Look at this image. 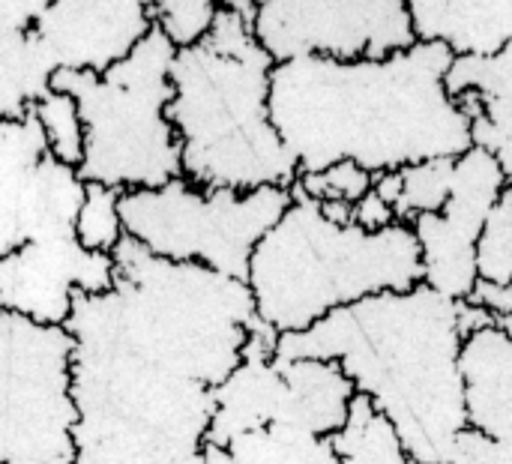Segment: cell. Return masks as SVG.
Masks as SVG:
<instances>
[{"label": "cell", "instance_id": "6da1fadb", "mask_svg": "<svg viewBox=\"0 0 512 464\" xmlns=\"http://www.w3.org/2000/svg\"><path fill=\"white\" fill-rule=\"evenodd\" d=\"M114 288L75 294V464H204L213 390L258 318L246 282L174 264L123 237Z\"/></svg>", "mask_w": 512, "mask_h": 464}, {"label": "cell", "instance_id": "7a4b0ae2", "mask_svg": "<svg viewBox=\"0 0 512 464\" xmlns=\"http://www.w3.org/2000/svg\"><path fill=\"white\" fill-rule=\"evenodd\" d=\"M453 51L417 42L387 60L300 57L270 72V120L300 174L354 162L369 174L474 147L471 117L447 93Z\"/></svg>", "mask_w": 512, "mask_h": 464}, {"label": "cell", "instance_id": "3957f363", "mask_svg": "<svg viewBox=\"0 0 512 464\" xmlns=\"http://www.w3.org/2000/svg\"><path fill=\"white\" fill-rule=\"evenodd\" d=\"M459 303L417 285L342 306L303 333H282L273 360L339 363L396 429L417 464H447L468 429Z\"/></svg>", "mask_w": 512, "mask_h": 464}, {"label": "cell", "instance_id": "277c9868", "mask_svg": "<svg viewBox=\"0 0 512 464\" xmlns=\"http://www.w3.org/2000/svg\"><path fill=\"white\" fill-rule=\"evenodd\" d=\"M273 57L231 3L213 30L171 60L168 123L183 150V177L201 189H291L300 168L270 120Z\"/></svg>", "mask_w": 512, "mask_h": 464}, {"label": "cell", "instance_id": "5b68a950", "mask_svg": "<svg viewBox=\"0 0 512 464\" xmlns=\"http://www.w3.org/2000/svg\"><path fill=\"white\" fill-rule=\"evenodd\" d=\"M246 285L264 324L279 336L303 333L342 306L423 285L420 246L402 222L384 231L333 225L291 183V207L252 252Z\"/></svg>", "mask_w": 512, "mask_h": 464}, {"label": "cell", "instance_id": "8992f818", "mask_svg": "<svg viewBox=\"0 0 512 464\" xmlns=\"http://www.w3.org/2000/svg\"><path fill=\"white\" fill-rule=\"evenodd\" d=\"M174 54L171 42L153 27L105 75L69 69L51 75V90L72 96L78 105L84 126L78 177L84 183L132 192L159 189L183 177L180 138L165 114Z\"/></svg>", "mask_w": 512, "mask_h": 464}, {"label": "cell", "instance_id": "52a82bcc", "mask_svg": "<svg viewBox=\"0 0 512 464\" xmlns=\"http://www.w3.org/2000/svg\"><path fill=\"white\" fill-rule=\"evenodd\" d=\"M291 207V189L252 192L201 189L177 177L159 189L120 192V219L129 240L174 264H201L237 282H249L258 243Z\"/></svg>", "mask_w": 512, "mask_h": 464}, {"label": "cell", "instance_id": "ba28073f", "mask_svg": "<svg viewBox=\"0 0 512 464\" xmlns=\"http://www.w3.org/2000/svg\"><path fill=\"white\" fill-rule=\"evenodd\" d=\"M72 336L0 312V464H75Z\"/></svg>", "mask_w": 512, "mask_h": 464}, {"label": "cell", "instance_id": "9c48e42d", "mask_svg": "<svg viewBox=\"0 0 512 464\" xmlns=\"http://www.w3.org/2000/svg\"><path fill=\"white\" fill-rule=\"evenodd\" d=\"M252 30L273 63L387 60L417 45L405 0H264Z\"/></svg>", "mask_w": 512, "mask_h": 464}, {"label": "cell", "instance_id": "30bf717a", "mask_svg": "<svg viewBox=\"0 0 512 464\" xmlns=\"http://www.w3.org/2000/svg\"><path fill=\"white\" fill-rule=\"evenodd\" d=\"M84 192L78 168L51 156L33 111L0 120V258L24 243L75 234Z\"/></svg>", "mask_w": 512, "mask_h": 464}, {"label": "cell", "instance_id": "8fae6325", "mask_svg": "<svg viewBox=\"0 0 512 464\" xmlns=\"http://www.w3.org/2000/svg\"><path fill=\"white\" fill-rule=\"evenodd\" d=\"M504 189L507 180L492 153L471 147L456 159L444 210L411 222L426 288L456 303L471 297L477 285V243Z\"/></svg>", "mask_w": 512, "mask_h": 464}, {"label": "cell", "instance_id": "7c38bea8", "mask_svg": "<svg viewBox=\"0 0 512 464\" xmlns=\"http://www.w3.org/2000/svg\"><path fill=\"white\" fill-rule=\"evenodd\" d=\"M114 258L87 252L75 234L24 243L0 258V312L42 327H66L75 294H108Z\"/></svg>", "mask_w": 512, "mask_h": 464}, {"label": "cell", "instance_id": "4fadbf2b", "mask_svg": "<svg viewBox=\"0 0 512 464\" xmlns=\"http://www.w3.org/2000/svg\"><path fill=\"white\" fill-rule=\"evenodd\" d=\"M153 30L141 0H57L33 24V36L57 69L105 75Z\"/></svg>", "mask_w": 512, "mask_h": 464}, {"label": "cell", "instance_id": "5bb4252c", "mask_svg": "<svg viewBox=\"0 0 512 464\" xmlns=\"http://www.w3.org/2000/svg\"><path fill=\"white\" fill-rule=\"evenodd\" d=\"M279 333L261 318L252 321L240 366L213 390L216 414L207 432V447H228L231 441L270 429L276 423L285 378L273 363Z\"/></svg>", "mask_w": 512, "mask_h": 464}, {"label": "cell", "instance_id": "9a60e30c", "mask_svg": "<svg viewBox=\"0 0 512 464\" xmlns=\"http://www.w3.org/2000/svg\"><path fill=\"white\" fill-rule=\"evenodd\" d=\"M273 363L285 378V393L273 426L321 441L339 435L348 423V411L357 396L342 366L321 363V360H273Z\"/></svg>", "mask_w": 512, "mask_h": 464}, {"label": "cell", "instance_id": "2e32d148", "mask_svg": "<svg viewBox=\"0 0 512 464\" xmlns=\"http://www.w3.org/2000/svg\"><path fill=\"white\" fill-rule=\"evenodd\" d=\"M408 12L417 42L453 57H495L512 39V0H411Z\"/></svg>", "mask_w": 512, "mask_h": 464}, {"label": "cell", "instance_id": "e0dca14e", "mask_svg": "<svg viewBox=\"0 0 512 464\" xmlns=\"http://www.w3.org/2000/svg\"><path fill=\"white\" fill-rule=\"evenodd\" d=\"M459 375L465 390L468 429L504 441L512 438V339L498 327L462 342Z\"/></svg>", "mask_w": 512, "mask_h": 464}, {"label": "cell", "instance_id": "ac0fdd59", "mask_svg": "<svg viewBox=\"0 0 512 464\" xmlns=\"http://www.w3.org/2000/svg\"><path fill=\"white\" fill-rule=\"evenodd\" d=\"M444 84L471 120L483 117L512 138V39L495 57H456Z\"/></svg>", "mask_w": 512, "mask_h": 464}, {"label": "cell", "instance_id": "d6986e66", "mask_svg": "<svg viewBox=\"0 0 512 464\" xmlns=\"http://www.w3.org/2000/svg\"><path fill=\"white\" fill-rule=\"evenodd\" d=\"M54 63L33 30L0 24V120H24L51 93Z\"/></svg>", "mask_w": 512, "mask_h": 464}, {"label": "cell", "instance_id": "ffe728a7", "mask_svg": "<svg viewBox=\"0 0 512 464\" xmlns=\"http://www.w3.org/2000/svg\"><path fill=\"white\" fill-rule=\"evenodd\" d=\"M204 464H342L330 441L309 438L288 429H261L231 441L228 447H207Z\"/></svg>", "mask_w": 512, "mask_h": 464}, {"label": "cell", "instance_id": "44dd1931", "mask_svg": "<svg viewBox=\"0 0 512 464\" xmlns=\"http://www.w3.org/2000/svg\"><path fill=\"white\" fill-rule=\"evenodd\" d=\"M330 447L342 464H417L405 453L393 423L366 396H354L348 423L330 438Z\"/></svg>", "mask_w": 512, "mask_h": 464}, {"label": "cell", "instance_id": "7402d4cb", "mask_svg": "<svg viewBox=\"0 0 512 464\" xmlns=\"http://www.w3.org/2000/svg\"><path fill=\"white\" fill-rule=\"evenodd\" d=\"M453 168H456V159H429V162L399 168L402 195L393 207L396 222L411 225L420 216L441 213L453 189Z\"/></svg>", "mask_w": 512, "mask_h": 464}, {"label": "cell", "instance_id": "603a6c76", "mask_svg": "<svg viewBox=\"0 0 512 464\" xmlns=\"http://www.w3.org/2000/svg\"><path fill=\"white\" fill-rule=\"evenodd\" d=\"M123 237H126V231H123V219H120V189L87 183L84 204L75 219V240L87 252L111 255Z\"/></svg>", "mask_w": 512, "mask_h": 464}, {"label": "cell", "instance_id": "cb8c5ba5", "mask_svg": "<svg viewBox=\"0 0 512 464\" xmlns=\"http://www.w3.org/2000/svg\"><path fill=\"white\" fill-rule=\"evenodd\" d=\"M33 114L42 126L51 156L69 168H78L84 159V126L72 96L51 90L42 102L33 105Z\"/></svg>", "mask_w": 512, "mask_h": 464}, {"label": "cell", "instance_id": "d4e9b609", "mask_svg": "<svg viewBox=\"0 0 512 464\" xmlns=\"http://www.w3.org/2000/svg\"><path fill=\"white\" fill-rule=\"evenodd\" d=\"M222 3L213 0H159L150 3L153 27L171 42L174 51L198 45L216 24Z\"/></svg>", "mask_w": 512, "mask_h": 464}, {"label": "cell", "instance_id": "484cf974", "mask_svg": "<svg viewBox=\"0 0 512 464\" xmlns=\"http://www.w3.org/2000/svg\"><path fill=\"white\" fill-rule=\"evenodd\" d=\"M477 279L489 285L512 282V189L492 207L477 243Z\"/></svg>", "mask_w": 512, "mask_h": 464}, {"label": "cell", "instance_id": "4316f807", "mask_svg": "<svg viewBox=\"0 0 512 464\" xmlns=\"http://www.w3.org/2000/svg\"><path fill=\"white\" fill-rule=\"evenodd\" d=\"M297 189L318 201V204H330V201H339V204H360L369 192H372V183H375V174H369L366 168L354 165V162H336L318 174H297Z\"/></svg>", "mask_w": 512, "mask_h": 464}, {"label": "cell", "instance_id": "83f0119b", "mask_svg": "<svg viewBox=\"0 0 512 464\" xmlns=\"http://www.w3.org/2000/svg\"><path fill=\"white\" fill-rule=\"evenodd\" d=\"M447 464H512V438L492 441L474 429H465L456 438Z\"/></svg>", "mask_w": 512, "mask_h": 464}, {"label": "cell", "instance_id": "f1b7e54d", "mask_svg": "<svg viewBox=\"0 0 512 464\" xmlns=\"http://www.w3.org/2000/svg\"><path fill=\"white\" fill-rule=\"evenodd\" d=\"M471 141H474V147H480V150H486V153H492L498 159V165L504 171V180H507V189H512V138H504L489 120L474 117L471 120Z\"/></svg>", "mask_w": 512, "mask_h": 464}, {"label": "cell", "instance_id": "f546056e", "mask_svg": "<svg viewBox=\"0 0 512 464\" xmlns=\"http://www.w3.org/2000/svg\"><path fill=\"white\" fill-rule=\"evenodd\" d=\"M354 225H360L366 231H384V228L396 225V213L375 192H369L360 204H354Z\"/></svg>", "mask_w": 512, "mask_h": 464}, {"label": "cell", "instance_id": "4dcf8cb0", "mask_svg": "<svg viewBox=\"0 0 512 464\" xmlns=\"http://www.w3.org/2000/svg\"><path fill=\"white\" fill-rule=\"evenodd\" d=\"M468 303H474V306L486 309V312H489V315H495V318L510 315L512 282L510 285H489V282H480V279H477V285H474V291H471Z\"/></svg>", "mask_w": 512, "mask_h": 464}, {"label": "cell", "instance_id": "1f68e13d", "mask_svg": "<svg viewBox=\"0 0 512 464\" xmlns=\"http://www.w3.org/2000/svg\"><path fill=\"white\" fill-rule=\"evenodd\" d=\"M48 0H0V24L33 30L36 18L45 12Z\"/></svg>", "mask_w": 512, "mask_h": 464}, {"label": "cell", "instance_id": "d6a6232c", "mask_svg": "<svg viewBox=\"0 0 512 464\" xmlns=\"http://www.w3.org/2000/svg\"><path fill=\"white\" fill-rule=\"evenodd\" d=\"M495 327V315H489L486 309L474 306V303H459V330H462V339L480 333V330H489Z\"/></svg>", "mask_w": 512, "mask_h": 464}, {"label": "cell", "instance_id": "836d02e7", "mask_svg": "<svg viewBox=\"0 0 512 464\" xmlns=\"http://www.w3.org/2000/svg\"><path fill=\"white\" fill-rule=\"evenodd\" d=\"M372 192L387 204V207H396L399 195H402V174L399 171H384V174H375V183H372Z\"/></svg>", "mask_w": 512, "mask_h": 464}]
</instances>
